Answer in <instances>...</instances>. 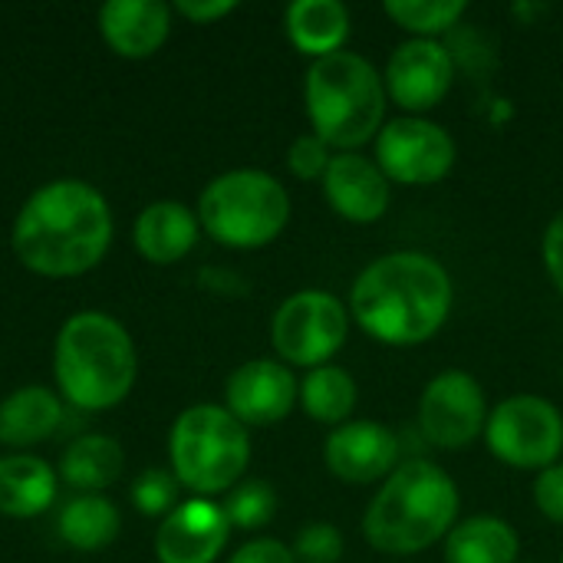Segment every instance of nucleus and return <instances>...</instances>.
<instances>
[{
    "mask_svg": "<svg viewBox=\"0 0 563 563\" xmlns=\"http://www.w3.org/2000/svg\"><path fill=\"white\" fill-rule=\"evenodd\" d=\"M56 531L66 548L92 554L109 548L122 531V515L106 495H73L56 518Z\"/></svg>",
    "mask_w": 563,
    "mask_h": 563,
    "instance_id": "b1692460",
    "label": "nucleus"
},
{
    "mask_svg": "<svg viewBox=\"0 0 563 563\" xmlns=\"http://www.w3.org/2000/svg\"><path fill=\"white\" fill-rule=\"evenodd\" d=\"M459 511L462 495L452 475L429 459H406L366 505L363 534L386 558H412L445 541Z\"/></svg>",
    "mask_w": 563,
    "mask_h": 563,
    "instance_id": "7ed1b4c3",
    "label": "nucleus"
},
{
    "mask_svg": "<svg viewBox=\"0 0 563 563\" xmlns=\"http://www.w3.org/2000/svg\"><path fill=\"white\" fill-rule=\"evenodd\" d=\"M561 563H563V558H561Z\"/></svg>",
    "mask_w": 563,
    "mask_h": 563,
    "instance_id": "f704fd0d",
    "label": "nucleus"
},
{
    "mask_svg": "<svg viewBox=\"0 0 563 563\" xmlns=\"http://www.w3.org/2000/svg\"><path fill=\"white\" fill-rule=\"evenodd\" d=\"M221 508L228 515L231 531H257V528H267L271 518L277 515V495L267 482L247 478L228 492Z\"/></svg>",
    "mask_w": 563,
    "mask_h": 563,
    "instance_id": "bb28decb",
    "label": "nucleus"
},
{
    "mask_svg": "<svg viewBox=\"0 0 563 563\" xmlns=\"http://www.w3.org/2000/svg\"><path fill=\"white\" fill-rule=\"evenodd\" d=\"M129 495L135 511L145 518H168L181 505V485L172 475V468H145L132 482Z\"/></svg>",
    "mask_w": 563,
    "mask_h": 563,
    "instance_id": "cd10ccee",
    "label": "nucleus"
},
{
    "mask_svg": "<svg viewBox=\"0 0 563 563\" xmlns=\"http://www.w3.org/2000/svg\"><path fill=\"white\" fill-rule=\"evenodd\" d=\"M521 538L498 515L459 521L445 538V563H518Z\"/></svg>",
    "mask_w": 563,
    "mask_h": 563,
    "instance_id": "5701e85b",
    "label": "nucleus"
},
{
    "mask_svg": "<svg viewBox=\"0 0 563 563\" xmlns=\"http://www.w3.org/2000/svg\"><path fill=\"white\" fill-rule=\"evenodd\" d=\"M333 155H336V152H333L320 135L300 132V135L290 142V148H287V168H290V175L300 178V181H323V175H327Z\"/></svg>",
    "mask_w": 563,
    "mask_h": 563,
    "instance_id": "c756f323",
    "label": "nucleus"
},
{
    "mask_svg": "<svg viewBox=\"0 0 563 563\" xmlns=\"http://www.w3.org/2000/svg\"><path fill=\"white\" fill-rule=\"evenodd\" d=\"M350 307L327 290H297L271 317V343L284 366L317 369L333 363L350 336Z\"/></svg>",
    "mask_w": 563,
    "mask_h": 563,
    "instance_id": "6e6552de",
    "label": "nucleus"
},
{
    "mask_svg": "<svg viewBox=\"0 0 563 563\" xmlns=\"http://www.w3.org/2000/svg\"><path fill=\"white\" fill-rule=\"evenodd\" d=\"M300 402V379L280 360H247L224 383V409L247 429L284 422Z\"/></svg>",
    "mask_w": 563,
    "mask_h": 563,
    "instance_id": "4468645a",
    "label": "nucleus"
},
{
    "mask_svg": "<svg viewBox=\"0 0 563 563\" xmlns=\"http://www.w3.org/2000/svg\"><path fill=\"white\" fill-rule=\"evenodd\" d=\"M455 284L426 251H389L369 261L350 290V317L383 346H422L452 317Z\"/></svg>",
    "mask_w": 563,
    "mask_h": 563,
    "instance_id": "f03ea898",
    "label": "nucleus"
},
{
    "mask_svg": "<svg viewBox=\"0 0 563 563\" xmlns=\"http://www.w3.org/2000/svg\"><path fill=\"white\" fill-rule=\"evenodd\" d=\"M63 426V399L49 386H20L0 399V445L10 452H26Z\"/></svg>",
    "mask_w": 563,
    "mask_h": 563,
    "instance_id": "6ab92c4d",
    "label": "nucleus"
},
{
    "mask_svg": "<svg viewBox=\"0 0 563 563\" xmlns=\"http://www.w3.org/2000/svg\"><path fill=\"white\" fill-rule=\"evenodd\" d=\"M122 468H125L122 445L112 435L86 432L63 449L56 475L63 485H69L79 495H102L122 478Z\"/></svg>",
    "mask_w": 563,
    "mask_h": 563,
    "instance_id": "4be33fe9",
    "label": "nucleus"
},
{
    "mask_svg": "<svg viewBox=\"0 0 563 563\" xmlns=\"http://www.w3.org/2000/svg\"><path fill=\"white\" fill-rule=\"evenodd\" d=\"M488 396L482 383L465 369H442L419 396L422 439L439 452H462L485 435Z\"/></svg>",
    "mask_w": 563,
    "mask_h": 563,
    "instance_id": "9b49d317",
    "label": "nucleus"
},
{
    "mask_svg": "<svg viewBox=\"0 0 563 563\" xmlns=\"http://www.w3.org/2000/svg\"><path fill=\"white\" fill-rule=\"evenodd\" d=\"M290 551H294L297 563H340L343 551H346V541H343L336 525L310 521L297 531Z\"/></svg>",
    "mask_w": 563,
    "mask_h": 563,
    "instance_id": "c85d7f7f",
    "label": "nucleus"
},
{
    "mask_svg": "<svg viewBox=\"0 0 563 563\" xmlns=\"http://www.w3.org/2000/svg\"><path fill=\"white\" fill-rule=\"evenodd\" d=\"M228 541L231 525L224 508L211 498H188L155 528V561L214 563Z\"/></svg>",
    "mask_w": 563,
    "mask_h": 563,
    "instance_id": "2eb2a0df",
    "label": "nucleus"
},
{
    "mask_svg": "<svg viewBox=\"0 0 563 563\" xmlns=\"http://www.w3.org/2000/svg\"><path fill=\"white\" fill-rule=\"evenodd\" d=\"M284 30L294 49L313 63L346 49L353 13L343 0H294L284 13Z\"/></svg>",
    "mask_w": 563,
    "mask_h": 563,
    "instance_id": "412c9836",
    "label": "nucleus"
},
{
    "mask_svg": "<svg viewBox=\"0 0 563 563\" xmlns=\"http://www.w3.org/2000/svg\"><path fill=\"white\" fill-rule=\"evenodd\" d=\"M373 162L383 168L389 185L429 188L452 175L459 162V145L452 132L429 115L386 119L373 142Z\"/></svg>",
    "mask_w": 563,
    "mask_h": 563,
    "instance_id": "9d476101",
    "label": "nucleus"
},
{
    "mask_svg": "<svg viewBox=\"0 0 563 563\" xmlns=\"http://www.w3.org/2000/svg\"><path fill=\"white\" fill-rule=\"evenodd\" d=\"M531 498H534V508L551 521V525H561L563 528V465H551L544 472H538L534 485H531Z\"/></svg>",
    "mask_w": 563,
    "mask_h": 563,
    "instance_id": "7c9ffc66",
    "label": "nucleus"
},
{
    "mask_svg": "<svg viewBox=\"0 0 563 563\" xmlns=\"http://www.w3.org/2000/svg\"><path fill=\"white\" fill-rule=\"evenodd\" d=\"M386 16L412 33V40H439L442 33L455 30L468 10L465 0H386Z\"/></svg>",
    "mask_w": 563,
    "mask_h": 563,
    "instance_id": "a878e982",
    "label": "nucleus"
},
{
    "mask_svg": "<svg viewBox=\"0 0 563 563\" xmlns=\"http://www.w3.org/2000/svg\"><path fill=\"white\" fill-rule=\"evenodd\" d=\"M53 379L59 399L82 412L122 406L139 379L132 333L106 310L66 317L53 343Z\"/></svg>",
    "mask_w": 563,
    "mask_h": 563,
    "instance_id": "20e7f679",
    "label": "nucleus"
},
{
    "mask_svg": "<svg viewBox=\"0 0 563 563\" xmlns=\"http://www.w3.org/2000/svg\"><path fill=\"white\" fill-rule=\"evenodd\" d=\"M303 106L313 135L336 152H360L386 125L389 96L383 73L363 53L340 49L307 66Z\"/></svg>",
    "mask_w": 563,
    "mask_h": 563,
    "instance_id": "39448f33",
    "label": "nucleus"
},
{
    "mask_svg": "<svg viewBox=\"0 0 563 563\" xmlns=\"http://www.w3.org/2000/svg\"><path fill=\"white\" fill-rule=\"evenodd\" d=\"M59 492L56 468L33 452L0 455V515L30 521L53 508Z\"/></svg>",
    "mask_w": 563,
    "mask_h": 563,
    "instance_id": "aec40b11",
    "label": "nucleus"
},
{
    "mask_svg": "<svg viewBox=\"0 0 563 563\" xmlns=\"http://www.w3.org/2000/svg\"><path fill=\"white\" fill-rule=\"evenodd\" d=\"M115 238V218L106 195L82 178H53L40 185L13 218L10 244L16 261L49 280H69L96 271Z\"/></svg>",
    "mask_w": 563,
    "mask_h": 563,
    "instance_id": "f257e3e1",
    "label": "nucleus"
},
{
    "mask_svg": "<svg viewBox=\"0 0 563 563\" xmlns=\"http://www.w3.org/2000/svg\"><path fill=\"white\" fill-rule=\"evenodd\" d=\"M201 231L231 251H257L274 244L290 224V195L264 168H231L198 195Z\"/></svg>",
    "mask_w": 563,
    "mask_h": 563,
    "instance_id": "0eeeda50",
    "label": "nucleus"
},
{
    "mask_svg": "<svg viewBox=\"0 0 563 563\" xmlns=\"http://www.w3.org/2000/svg\"><path fill=\"white\" fill-rule=\"evenodd\" d=\"M356 402H360V386L336 363L317 366L300 379V406L320 426L336 429V426L350 422Z\"/></svg>",
    "mask_w": 563,
    "mask_h": 563,
    "instance_id": "393cba45",
    "label": "nucleus"
},
{
    "mask_svg": "<svg viewBox=\"0 0 563 563\" xmlns=\"http://www.w3.org/2000/svg\"><path fill=\"white\" fill-rule=\"evenodd\" d=\"M386 96L406 115H426L455 86V56L442 40H406L383 69Z\"/></svg>",
    "mask_w": 563,
    "mask_h": 563,
    "instance_id": "f8f14e48",
    "label": "nucleus"
},
{
    "mask_svg": "<svg viewBox=\"0 0 563 563\" xmlns=\"http://www.w3.org/2000/svg\"><path fill=\"white\" fill-rule=\"evenodd\" d=\"M228 563H297L290 544L277 541V538H251L247 544H241Z\"/></svg>",
    "mask_w": 563,
    "mask_h": 563,
    "instance_id": "2f4dec72",
    "label": "nucleus"
},
{
    "mask_svg": "<svg viewBox=\"0 0 563 563\" xmlns=\"http://www.w3.org/2000/svg\"><path fill=\"white\" fill-rule=\"evenodd\" d=\"M488 452L518 472H544L563 455L561 409L534 393L501 399L485 426Z\"/></svg>",
    "mask_w": 563,
    "mask_h": 563,
    "instance_id": "1a4fd4ad",
    "label": "nucleus"
},
{
    "mask_svg": "<svg viewBox=\"0 0 563 563\" xmlns=\"http://www.w3.org/2000/svg\"><path fill=\"white\" fill-rule=\"evenodd\" d=\"M320 188L327 205L350 224H376L393 201L389 178L363 152H336Z\"/></svg>",
    "mask_w": 563,
    "mask_h": 563,
    "instance_id": "dca6fc26",
    "label": "nucleus"
},
{
    "mask_svg": "<svg viewBox=\"0 0 563 563\" xmlns=\"http://www.w3.org/2000/svg\"><path fill=\"white\" fill-rule=\"evenodd\" d=\"M172 13L165 0H109L99 7V33L115 56L148 59L165 46Z\"/></svg>",
    "mask_w": 563,
    "mask_h": 563,
    "instance_id": "f3484780",
    "label": "nucleus"
},
{
    "mask_svg": "<svg viewBox=\"0 0 563 563\" xmlns=\"http://www.w3.org/2000/svg\"><path fill=\"white\" fill-rule=\"evenodd\" d=\"M178 16H185L188 23H218V20H224L228 13H234L238 10V0H178L175 7H172Z\"/></svg>",
    "mask_w": 563,
    "mask_h": 563,
    "instance_id": "72a5a7b5",
    "label": "nucleus"
},
{
    "mask_svg": "<svg viewBox=\"0 0 563 563\" xmlns=\"http://www.w3.org/2000/svg\"><path fill=\"white\" fill-rule=\"evenodd\" d=\"M198 238H201V224H198L195 208L172 201V198L145 205L132 224L135 251L148 264H158V267L185 261L195 251Z\"/></svg>",
    "mask_w": 563,
    "mask_h": 563,
    "instance_id": "a211bd4d",
    "label": "nucleus"
},
{
    "mask_svg": "<svg viewBox=\"0 0 563 563\" xmlns=\"http://www.w3.org/2000/svg\"><path fill=\"white\" fill-rule=\"evenodd\" d=\"M323 465L343 485H383L402 465V445L389 426L353 419L330 429L323 442Z\"/></svg>",
    "mask_w": 563,
    "mask_h": 563,
    "instance_id": "ddd939ff",
    "label": "nucleus"
},
{
    "mask_svg": "<svg viewBox=\"0 0 563 563\" xmlns=\"http://www.w3.org/2000/svg\"><path fill=\"white\" fill-rule=\"evenodd\" d=\"M251 432L224 406L198 402L178 412L168 432V468L191 498H218L244 482Z\"/></svg>",
    "mask_w": 563,
    "mask_h": 563,
    "instance_id": "423d86ee",
    "label": "nucleus"
},
{
    "mask_svg": "<svg viewBox=\"0 0 563 563\" xmlns=\"http://www.w3.org/2000/svg\"><path fill=\"white\" fill-rule=\"evenodd\" d=\"M541 257H544V267H548V277L551 284L563 294V211L551 218V224L544 228V238H541Z\"/></svg>",
    "mask_w": 563,
    "mask_h": 563,
    "instance_id": "473e14b6",
    "label": "nucleus"
}]
</instances>
